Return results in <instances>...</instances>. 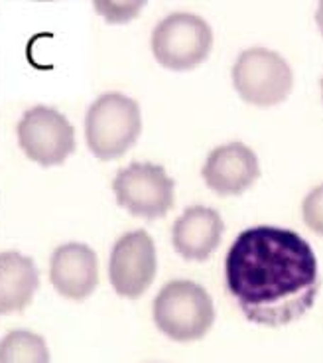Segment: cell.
I'll use <instances>...</instances> for the list:
<instances>
[{
    "label": "cell",
    "mask_w": 323,
    "mask_h": 363,
    "mask_svg": "<svg viewBox=\"0 0 323 363\" xmlns=\"http://www.w3.org/2000/svg\"><path fill=\"white\" fill-rule=\"evenodd\" d=\"M225 284L252 324L288 326L312 310L317 298V257L292 229L249 227L227 253Z\"/></svg>",
    "instance_id": "1"
},
{
    "label": "cell",
    "mask_w": 323,
    "mask_h": 363,
    "mask_svg": "<svg viewBox=\"0 0 323 363\" xmlns=\"http://www.w3.org/2000/svg\"><path fill=\"white\" fill-rule=\"evenodd\" d=\"M154 324L166 337L178 344L198 342L215 322L211 294L193 281L166 282L152 302Z\"/></svg>",
    "instance_id": "2"
},
{
    "label": "cell",
    "mask_w": 323,
    "mask_h": 363,
    "mask_svg": "<svg viewBox=\"0 0 323 363\" xmlns=\"http://www.w3.org/2000/svg\"><path fill=\"white\" fill-rule=\"evenodd\" d=\"M142 133V111L132 97L108 91L91 103L85 117V140L99 160H117Z\"/></svg>",
    "instance_id": "3"
},
{
    "label": "cell",
    "mask_w": 323,
    "mask_h": 363,
    "mask_svg": "<svg viewBox=\"0 0 323 363\" xmlns=\"http://www.w3.org/2000/svg\"><path fill=\"white\" fill-rule=\"evenodd\" d=\"M213 48V30L198 14L174 12L152 30V54L170 72H189L203 64Z\"/></svg>",
    "instance_id": "4"
},
{
    "label": "cell",
    "mask_w": 323,
    "mask_h": 363,
    "mask_svg": "<svg viewBox=\"0 0 323 363\" xmlns=\"http://www.w3.org/2000/svg\"><path fill=\"white\" fill-rule=\"evenodd\" d=\"M233 85L244 103L254 107H274L288 99L294 87V72L276 52L251 48L234 62Z\"/></svg>",
    "instance_id": "5"
},
{
    "label": "cell",
    "mask_w": 323,
    "mask_h": 363,
    "mask_svg": "<svg viewBox=\"0 0 323 363\" xmlns=\"http://www.w3.org/2000/svg\"><path fill=\"white\" fill-rule=\"evenodd\" d=\"M113 191L120 208L150 221L166 218L176 201V182L164 166L152 162H132L120 168L113 180Z\"/></svg>",
    "instance_id": "6"
},
{
    "label": "cell",
    "mask_w": 323,
    "mask_h": 363,
    "mask_svg": "<svg viewBox=\"0 0 323 363\" xmlns=\"http://www.w3.org/2000/svg\"><path fill=\"white\" fill-rule=\"evenodd\" d=\"M22 152L44 168L60 166L75 152V128L57 109L36 105L22 115L16 127Z\"/></svg>",
    "instance_id": "7"
},
{
    "label": "cell",
    "mask_w": 323,
    "mask_h": 363,
    "mask_svg": "<svg viewBox=\"0 0 323 363\" xmlns=\"http://www.w3.org/2000/svg\"><path fill=\"white\" fill-rule=\"evenodd\" d=\"M158 272L156 245L148 231L135 229L118 239L108 257V281L118 296L136 300L150 289Z\"/></svg>",
    "instance_id": "8"
},
{
    "label": "cell",
    "mask_w": 323,
    "mask_h": 363,
    "mask_svg": "<svg viewBox=\"0 0 323 363\" xmlns=\"http://www.w3.org/2000/svg\"><path fill=\"white\" fill-rule=\"evenodd\" d=\"M201 176L207 188L219 196H239L259 180L261 164L251 146L229 143L211 150L201 168Z\"/></svg>",
    "instance_id": "9"
},
{
    "label": "cell",
    "mask_w": 323,
    "mask_h": 363,
    "mask_svg": "<svg viewBox=\"0 0 323 363\" xmlns=\"http://www.w3.org/2000/svg\"><path fill=\"white\" fill-rule=\"evenodd\" d=\"M50 281L63 298H89L99 284L97 253L77 241L55 247L50 259Z\"/></svg>",
    "instance_id": "10"
},
{
    "label": "cell",
    "mask_w": 323,
    "mask_h": 363,
    "mask_svg": "<svg viewBox=\"0 0 323 363\" xmlns=\"http://www.w3.org/2000/svg\"><path fill=\"white\" fill-rule=\"evenodd\" d=\"M225 233L223 218L219 211L205 206L183 209L171 225V245L186 261L203 263L221 245Z\"/></svg>",
    "instance_id": "11"
},
{
    "label": "cell",
    "mask_w": 323,
    "mask_h": 363,
    "mask_svg": "<svg viewBox=\"0 0 323 363\" xmlns=\"http://www.w3.org/2000/svg\"><path fill=\"white\" fill-rule=\"evenodd\" d=\"M40 286V272L26 255L18 251L0 253V314H18L30 306Z\"/></svg>",
    "instance_id": "12"
},
{
    "label": "cell",
    "mask_w": 323,
    "mask_h": 363,
    "mask_svg": "<svg viewBox=\"0 0 323 363\" xmlns=\"http://www.w3.org/2000/svg\"><path fill=\"white\" fill-rule=\"evenodd\" d=\"M0 363H52V354L40 334L12 330L0 340Z\"/></svg>",
    "instance_id": "13"
},
{
    "label": "cell",
    "mask_w": 323,
    "mask_h": 363,
    "mask_svg": "<svg viewBox=\"0 0 323 363\" xmlns=\"http://www.w3.org/2000/svg\"><path fill=\"white\" fill-rule=\"evenodd\" d=\"M95 10L107 18L108 24H125L138 16V12L146 6L144 2H95Z\"/></svg>",
    "instance_id": "14"
},
{
    "label": "cell",
    "mask_w": 323,
    "mask_h": 363,
    "mask_svg": "<svg viewBox=\"0 0 323 363\" xmlns=\"http://www.w3.org/2000/svg\"><path fill=\"white\" fill-rule=\"evenodd\" d=\"M302 211H304L305 225L317 235H323V184L305 196Z\"/></svg>",
    "instance_id": "15"
},
{
    "label": "cell",
    "mask_w": 323,
    "mask_h": 363,
    "mask_svg": "<svg viewBox=\"0 0 323 363\" xmlns=\"http://www.w3.org/2000/svg\"><path fill=\"white\" fill-rule=\"evenodd\" d=\"M315 22H317V26H319V32L323 34V2L319 4V9H317V14H315Z\"/></svg>",
    "instance_id": "16"
},
{
    "label": "cell",
    "mask_w": 323,
    "mask_h": 363,
    "mask_svg": "<svg viewBox=\"0 0 323 363\" xmlns=\"http://www.w3.org/2000/svg\"><path fill=\"white\" fill-rule=\"evenodd\" d=\"M322 99H323V79H322Z\"/></svg>",
    "instance_id": "17"
}]
</instances>
